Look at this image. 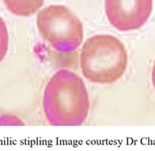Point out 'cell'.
I'll return each instance as SVG.
<instances>
[{
    "instance_id": "cell-1",
    "label": "cell",
    "mask_w": 155,
    "mask_h": 151,
    "mask_svg": "<svg viewBox=\"0 0 155 151\" xmlns=\"http://www.w3.org/2000/svg\"><path fill=\"white\" fill-rule=\"evenodd\" d=\"M43 111L48 123L56 126H77L85 122L90 109L88 92L80 76L60 69L44 90Z\"/></svg>"
},
{
    "instance_id": "cell-2",
    "label": "cell",
    "mask_w": 155,
    "mask_h": 151,
    "mask_svg": "<svg viewBox=\"0 0 155 151\" xmlns=\"http://www.w3.org/2000/svg\"><path fill=\"white\" fill-rule=\"evenodd\" d=\"M79 59L84 77L101 84L113 83L120 79L128 64L125 45L110 35H96L87 39Z\"/></svg>"
},
{
    "instance_id": "cell-5",
    "label": "cell",
    "mask_w": 155,
    "mask_h": 151,
    "mask_svg": "<svg viewBox=\"0 0 155 151\" xmlns=\"http://www.w3.org/2000/svg\"><path fill=\"white\" fill-rule=\"evenodd\" d=\"M45 0H3L9 12L20 17H28L41 8Z\"/></svg>"
},
{
    "instance_id": "cell-4",
    "label": "cell",
    "mask_w": 155,
    "mask_h": 151,
    "mask_svg": "<svg viewBox=\"0 0 155 151\" xmlns=\"http://www.w3.org/2000/svg\"><path fill=\"white\" fill-rule=\"evenodd\" d=\"M153 0H105V12L110 24L120 32L143 27L149 20Z\"/></svg>"
},
{
    "instance_id": "cell-3",
    "label": "cell",
    "mask_w": 155,
    "mask_h": 151,
    "mask_svg": "<svg viewBox=\"0 0 155 151\" xmlns=\"http://www.w3.org/2000/svg\"><path fill=\"white\" fill-rule=\"evenodd\" d=\"M36 24L41 36L58 51L71 52L82 44L83 23L65 6L51 5L41 10Z\"/></svg>"
},
{
    "instance_id": "cell-6",
    "label": "cell",
    "mask_w": 155,
    "mask_h": 151,
    "mask_svg": "<svg viewBox=\"0 0 155 151\" xmlns=\"http://www.w3.org/2000/svg\"><path fill=\"white\" fill-rule=\"evenodd\" d=\"M152 83L155 89V61L154 64H153V70H152Z\"/></svg>"
}]
</instances>
